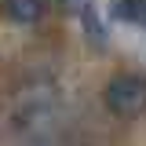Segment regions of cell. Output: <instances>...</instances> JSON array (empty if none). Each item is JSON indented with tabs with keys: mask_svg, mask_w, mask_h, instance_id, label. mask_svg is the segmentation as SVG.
Returning a JSON list of instances; mask_svg holds the SVG:
<instances>
[{
	"mask_svg": "<svg viewBox=\"0 0 146 146\" xmlns=\"http://www.w3.org/2000/svg\"><path fill=\"white\" fill-rule=\"evenodd\" d=\"M48 11V0H4V15L18 26H33Z\"/></svg>",
	"mask_w": 146,
	"mask_h": 146,
	"instance_id": "3957f363",
	"label": "cell"
},
{
	"mask_svg": "<svg viewBox=\"0 0 146 146\" xmlns=\"http://www.w3.org/2000/svg\"><path fill=\"white\" fill-rule=\"evenodd\" d=\"M110 11H113L117 22H128V26L146 29V0H113Z\"/></svg>",
	"mask_w": 146,
	"mask_h": 146,
	"instance_id": "277c9868",
	"label": "cell"
},
{
	"mask_svg": "<svg viewBox=\"0 0 146 146\" xmlns=\"http://www.w3.org/2000/svg\"><path fill=\"white\" fill-rule=\"evenodd\" d=\"M102 99H106V110L113 117H124V121L143 117L146 113V77L143 73H117V77H110Z\"/></svg>",
	"mask_w": 146,
	"mask_h": 146,
	"instance_id": "6da1fadb",
	"label": "cell"
},
{
	"mask_svg": "<svg viewBox=\"0 0 146 146\" xmlns=\"http://www.w3.org/2000/svg\"><path fill=\"white\" fill-rule=\"evenodd\" d=\"M66 7L80 18V29H84V36H88L91 44H95V48H106V26H102V18H99L95 0H66Z\"/></svg>",
	"mask_w": 146,
	"mask_h": 146,
	"instance_id": "7a4b0ae2",
	"label": "cell"
}]
</instances>
